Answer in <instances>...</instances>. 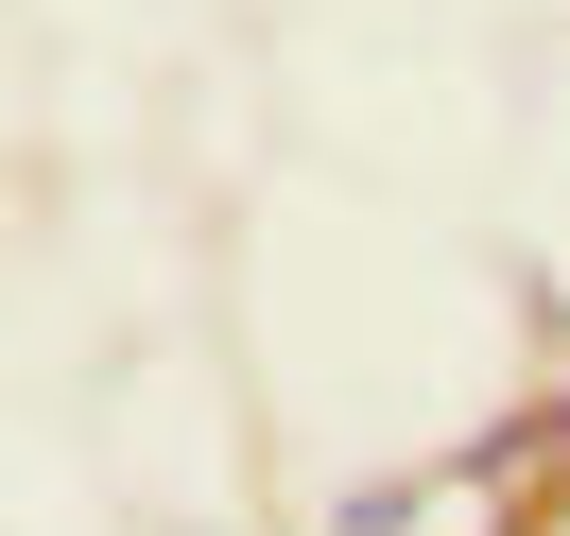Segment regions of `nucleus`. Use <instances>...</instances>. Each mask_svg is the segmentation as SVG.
I'll list each match as a JSON object with an SVG mask.
<instances>
[{"mask_svg": "<svg viewBox=\"0 0 570 536\" xmlns=\"http://www.w3.org/2000/svg\"><path fill=\"white\" fill-rule=\"evenodd\" d=\"M535 467H553V485H570V381L535 398Z\"/></svg>", "mask_w": 570, "mask_h": 536, "instance_id": "nucleus-1", "label": "nucleus"}]
</instances>
